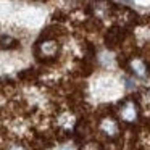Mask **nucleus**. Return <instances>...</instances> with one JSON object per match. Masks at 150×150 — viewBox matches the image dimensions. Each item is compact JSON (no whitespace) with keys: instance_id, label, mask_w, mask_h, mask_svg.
<instances>
[{"instance_id":"nucleus-2","label":"nucleus","mask_w":150,"mask_h":150,"mask_svg":"<svg viewBox=\"0 0 150 150\" xmlns=\"http://www.w3.org/2000/svg\"><path fill=\"white\" fill-rule=\"evenodd\" d=\"M100 129L103 131L108 137H111V136H115V134L118 132V124H116V121H113L111 118H107V120L102 121Z\"/></svg>"},{"instance_id":"nucleus-4","label":"nucleus","mask_w":150,"mask_h":150,"mask_svg":"<svg viewBox=\"0 0 150 150\" xmlns=\"http://www.w3.org/2000/svg\"><path fill=\"white\" fill-rule=\"evenodd\" d=\"M62 150H69V149H62Z\"/></svg>"},{"instance_id":"nucleus-3","label":"nucleus","mask_w":150,"mask_h":150,"mask_svg":"<svg viewBox=\"0 0 150 150\" xmlns=\"http://www.w3.org/2000/svg\"><path fill=\"white\" fill-rule=\"evenodd\" d=\"M132 69H134V73L139 74V76H145V71H147L142 60H134L132 62Z\"/></svg>"},{"instance_id":"nucleus-1","label":"nucleus","mask_w":150,"mask_h":150,"mask_svg":"<svg viewBox=\"0 0 150 150\" xmlns=\"http://www.w3.org/2000/svg\"><path fill=\"white\" fill-rule=\"evenodd\" d=\"M120 115H121V118H123L126 123H132V121H136V118H137L136 103H134L132 100H126L123 103V107H121V110H120Z\"/></svg>"}]
</instances>
